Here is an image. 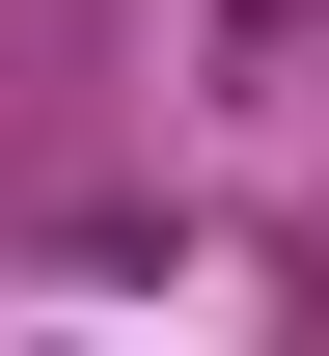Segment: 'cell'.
Instances as JSON below:
<instances>
[{
    "label": "cell",
    "mask_w": 329,
    "mask_h": 356,
    "mask_svg": "<svg viewBox=\"0 0 329 356\" xmlns=\"http://www.w3.org/2000/svg\"><path fill=\"white\" fill-rule=\"evenodd\" d=\"M275 55H302V0H220V83H275Z\"/></svg>",
    "instance_id": "6da1fadb"
}]
</instances>
